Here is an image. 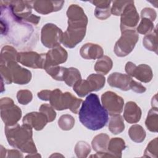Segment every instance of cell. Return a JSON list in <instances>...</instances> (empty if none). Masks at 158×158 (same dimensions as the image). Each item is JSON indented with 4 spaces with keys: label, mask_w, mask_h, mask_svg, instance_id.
I'll list each match as a JSON object with an SVG mask.
<instances>
[{
    "label": "cell",
    "mask_w": 158,
    "mask_h": 158,
    "mask_svg": "<svg viewBox=\"0 0 158 158\" xmlns=\"http://www.w3.org/2000/svg\"><path fill=\"white\" fill-rule=\"evenodd\" d=\"M0 4L1 35L17 46L26 43L35 35L34 28L14 15L4 1H1Z\"/></svg>",
    "instance_id": "cell-1"
},
{
    "label": "cell",
    "mask_w": 158,
    "mask_h": 158,
    "mask_svg": "<svg viewBox=\"0 0 158 158\" xmlns=\"http://www.w3.org/2000/svg\"><path fill=\"white\" fill-rule=\"evenodd\" d=\"M108 114L100 103L98 96L93 93L86 97L78 112L80 122L91 130H98L105 127L109 120Z\"/></svg>",
    "instance_id": "cell-2"
},
{
    "label": "cell",
    "mask_w": 158,
    "mask_h": 158,
    "mask_svg": "<svg viewBox=\"0 0 158 158\" xmlns=\"http://www.w3.org/2000/svg\"><path fill=\"white\" fill-rule=\"evenodd\" d=\"M5 135L9 144L25 153H37V149L32 138V128L18 123L5 127Z\"/></svg>",
    "instance_id": "cell-3"
},
{
    "label": "cell",
    "mask_w": 158,
    "mask_h": 158,
    "mask_svg": "<svg viewBox=\"0 0 158 158\" xmlns=\"http://www.w3.org/2000/svg\"><path fill=\"white\" fill-rule=\"evenodd\" d=\"M49 102L51 106L57 110L69 109L74 114H78L83 100L77 98L71 93H62L59 89H55L51 91Z\"/></svg>",
    "instance_id": "cell-4"
},
{
    "label": "cell",
    "mask_w": 158,
    "mask_h": 158,
    "mask_svg": "<svg viewBox=\"0 0 158 158\" xmlns=\"http://www.w3.org/2000/svg\"><path fill=\"white\" fill-rule=\"evenodd\" d=\"M105 84V77L101 74H91L86 80L80 79L73 86V90L80 97H84L93 91L100 90Z\"/></svg>",
    "instance_id": "cell-5"
},
{
    "label": "cell",
    "mask_w": 158,
    "mask_h": 158,
    "mask_svg": "<svg viewBox=\"0 0 158 158\" xmlns=\"http://www.w3.org/2000/svg\"><path fill=\"white\" fill-rule=\"evenodd\" d=\"M1 119L6 126H12L17 123L22 117L21 109L16 106L10 98H2L0 100Z\"/></svg>",
    "instance_id": "cell-6"
},
{
    "label": "cell",
    "mask_w": 158,
    "mask_h": 158,
    "mask_svg": "<svg viewBox=\"0 0 158 158\" xmlns=\"http://www.w3.org/2000/svg\"><path fill=\"white\" fill-rule=\"evenodd\" d=\"M138 39L139 35L134 30L122 31V35L114 46L115 54L118 57L127 56L133 51Z\"/></svg>",
    "instance_id": "cell-7"
},
{
    "label": "cell",
    "mask_w": 158,
    "mask_h": 158,
    "mask_svg": "<svg viewBox=\"0 0 158 158\" xmlns=\"http://www.w3.org/2000/svg\"><path fill=\"white\" fill-rule=\"evenodd\" d=\"M64 33L53 23L44 25L41 33V40L43 44L48 48H54L60 46L62 41Z\"/></svg>",
    "instance_id": "cell-8"
},
{
    "label": "cell",
    "mask_w": 158,
    "mask_h": 158,
    "mask_svg": "<svg viewBox=\"0 0 158 158\" xmlns=\"http://www.w3.org/2000/svg\"><path fill=\"white\" fill-rule=\"evenodd\" d=\"M120 15L121 31L134 30L139 22V15L134 6V1H129Z\"/></svg>",
    "instance_id": "cell-9"
},
{
    "label": "cell",
    "mask_w": 158,
    "mask_h": 158,
    "mask_svg": "<svg viewBox=\"0 0 158 158\" xmlns=\"http://www.w3.org/2000/svg\"><path fill=\"white\" fill-rule=\"evenodd\" d=\"M102 106L110 115L120 114L123 110L124 101L122 97L112 91H106L101 96Z\"/></svg>",
    "instance_id": "cell-10"
},
{
    "label": "cell",
    "mask_w": 158,
    "mask_h": 158,
    "mask_svg": "<svg viewBox=\"0 0 158 158\" xmlns=\"http://www.w3.org/2000/svg\"><path fill=\"white\" fill-rule=\"evenodd\" d=\"M125 71L130 77H135L138 80L148 83L152 78V72L151 67L146 64H140L136 66L131 62H128L125 67Z\"/></svg>",
    "instance_id": "cell-11"
},
{
    "label": "cell",
    "mask_w": 158,
    "mask_h": 158,
    "mask_svg": "<svg viewBox=\"0 0 158 158\" xmlns=\"http://www.w3.org/2000/svg\"><path fill=\"white\" fill-rule=\"evenodd\" d=\"M46 54H38L36 52H19L18 62L21 64L35 69H44Z\"/></svg>",
    "instance_id": "cell-12"
},
{
    "label": "cell",
    "mask_w": 158,
    "mask_h": 158,
    "mask_svg": "<svg viewBox=\"0 0 158 158\" xmlns=\"http://www.w3.org/2000/svg\"><path fill=\"white\" fill-rule=\"evenodd\" d=\"M6 65L10 73L12 82L19 85H25L30 81L31 73L30 70L21 67L17 62L12 61Z\"/></svg>",
    "instance_id": "cell-13"
},
{
    "label": "cell",
    "mask_w": 158,
    "mask_h": 158,
    "mask_svg": "<svg viewBox=\"0 0 158 158\" xmlns=\"http://www.w3.org/2000/svg\"><path fill=\"white\" fill-rule=\"evenodd\" d=\"M67 57V52L62 47L59 46L52 48L46 53L44 69L48 67L57 66L65 62Z\"/></svg>",
    "instance_id": "cell-14"
},
{
    "label": "cell",
    "mask_w": 158,
    "mask_h": 158,
    "mask_svg": "<svg viewBox=\"0 0 158 158\" xmlns=\"http://www.w3.org/2000/svg\"><path fill=\"white\" fill-rule=\"evenodd\" d=\"M133 81L128 75L118 72L111 73L107 79V82L110 86L117 88L123 91L131 89Z\"/></svg>",
    "instance_id": "cell-15"
},
{
    "label": "cell",
    "mask_w": 158,
    "mask_h": 158,
    "mask_svg": "<svg viewBox=\"0 0 158 158\" xmlns=\"http://www.w3.org/2000/svg\"><path fill=\"white\" fill-rule=\"evenodd\" d=\"M48 122V117L41 112L28 113L23 118V124L28 125L36 130H42Z\"/></svg>",
    "instance_id": "cell-16"
},
{
    "label": "cell",
    "mask_w": 158,
    "mask_h": 158,
    "mask_svg": "<svg viewBox=\"0 0 158 158\" xmlns=\"http://www.w3.org/2000/svg\"><path fill=\"white\" fill-rule=\"evenodd\" d=\"M64 1H33V7L41 14H48L52 12L60 10L63 6Z\"/></svg>",
    "instance_id": "cell-17"
},
{
    "label": "cell",
    "mask_w": 158,
    "mask_h": 158,
    "mask_svg": "<svg viewBox=\"0 0 158 158\" xmlns=\"http://www.w3.org/2000/svg\"><path fill=\"white\" fill-rule=\"evenodd\" d=\"M141 110L140 107L133 101L127 102L125 106L123 117L129 123H136L141 118Z\"/></svg>",
    "instance_id": "cell-18"
},
{
    "label": "cell",
    "mask_w": 158,
    "mask_h": 158,
    "mask_svg": "<svg viewBox=\"0 0 158 158\" xmlns=\"http://www.w3.org/2000/svg\"><path fill=\"white\" fill-rule=\"evenodd\" d=\"M80 53L85 59H96L102 57L104 51L99 45L89 43H86L81 48Z\"/></svg>",
    "instance_id": "cell-19"
},
{
    "label": "cell",
    "mask_w": 158,
    "mask_h": 158,
    "mask_svg": "<svg viewBox=\"0 0 158 158\" xmlns=\"http://www.w3.org/2000/svg\"><path fill=\"white\" fill-rule=\"evenodd\" d=\"M96 7L95 9V16L101 20H105L110 17L111 11L110 7V1H91Z\"/></svg>",
    "instance_id": "cell-20"
},
{
    "label": "cell",
    "mask_w": 158,
    "mask_h": 158,
    "mask_svg": "<svg viewBox=\"0 0 158 158\" xmlns=\"http://www.w3.org/2000/svg\"><path fill=\"white\" fill-rule=\"evenodd\" d=\"M125 148L126 145L123 139L120 138H114L109 141L107 151L112 157H121L122 152Z\"/></svg>",
    "instance_id": "cell-21"
},
{
    "label": "cell",
    "mask_w": 158,
    "mask_h": 158,
    "mask_svg": "<svg viewBox=\"0 0 158 158\" xmlns=\"http://www.w3.org/2000/svg\"><path fill=\"white\" fill-rule=\"evenodd\" d=\"M18 55L19 52L14 47L9 45L3 46L1 51L0 64H6L12 61L18 62Z\"/></svg>",
    "instance_id": "cell-22"
},
{
    "label": "cell",
    "mask_w": 158,
    "mask_h": 158,
    "mask_svg": "<svg viewBox=\"0 0 158 158\" xmlns=\"http://www.w3.org/2000/svg\"><path fill=\"white\" fill-rule=\"evenodd\" d=\"M109 136L105 133L96 135L91 142L92 148L96 152H104L107 151Z\"/></svg>",
    "instance_id": "cell-23"
},
{
    "label": "cell",
    "mask_w": 158,
    "mask_h": 158,
    "mask_svg": "<svg viewBox=\"0 0 158 158\" xmlns=\"http://www.w3.org/2000/svg\"><path fill=\"white\" fill-rule=\"evenodd\" d=\"M109 123V131L114 134L117 135L122 133L125 129V125L123 117L120 114L110 115Z\"/></svg>",
    "instance_id": "cell-24"
},
{
    "label": "cell",
    "mask_w": 158,
    "mask_h": 158,
    "mask_svg": "<svg viewBox=\"0 0 158 158\" xmlns=\"http://www.w3.org/2000/svg\"><path fill=\"white\" fill-rule=\"evenodd\" d=\"M112 67V61L111 59L106 56H102L96 62L94 70L96 72L101 75H106Z\"/></svg>",
    "instance_id": "cell-25"
},
{
    "label": "cell",
    "mask_w": 158,
    "mask_h": 158,
    "mask_svg": "<svg viewBox=\"0 0 158 158\" xmlns=\"http://www.w3.org/2000/svg\"><path fill=\"white\" fill-rule=\"evenodd\" d=\"M128 135L131 139L136 143H141L146 137V132L143 128L139 125H133L128 130Z\"/></svg>",
    "instance_id": "cell-26"
},
{
    "label": "cell",
    "mask_w": 158,
    "mask_h": 158,
    "mask_svg": "<svg viewBox=\"0 0 158 158\" xmlns=\"http://www.w3.org/2000/svg\"><path fill=\"white\" fill-rule=\"evenodd\" d=\"M80 79H81L80 72L77 69L74 67L66 69L64 81L68 86H73L74 84Z\"/></svg>",
    "instance_id": "cell-27"
},
{
    "label": "cell",
    "mask_w": 158,
    "mask_h": 158,
    "mask_svg": "<svg viewBox=\"0 0 158 158\" xmlns=\"http://www.w3.org/2000/svg\"><path fill=\"white\" fill-rule=\"evenodd\" d=\"M157 107H153L149 110L146 120V126L151 131H157Z\"/></svg>",
    "instance_id": "cell-28"
},
{
    "label": "cell",
    "mask_w": 158,
    "mask_h": 158,
    "mask_svg": "<svg viewBox=\"0 0 158 158\" xmlns=\"http://www.w3.org/2000/svg\"><path fill=\"white\" fill-rule=\"evenodd\" d=\"M65 67L57 66H51L48 67L44 69L46 72L51 75L54 80L58 81H64L65 73L66 72Z\"/></svg>",
    "instance_id": "cell-29"
},
{
    "label": "cell",
    "mask_w": 158,
    "mask_h": 158,
    "mask_svg": "<svg viewBox=\"0 0 158 158\" xmlns=\"http://www.w3.org/2000/svg\"><path fill=\"white\" fill-rule=\"evenodd\" d=\"M144 46L149 51H155L157 53V37H156V30H155L154 33L146 35L143 41Z\"/></svg>",
    "instance_id": "cell-30"
},
{
    "label": "cell",
    "mask_w": 158,
    "mask_h": 158,
    "mask_svg": "<svg viewBox=\"0 0 158 158\" xmlns=\"http://www.w3.org/2000/svg\"><path fill=\"white\" fill-rule=\"evenodd\" d=\"M74 125V118L69 114L62 115L58 120V125L63 130H70L73 128Z\"/></svg>",
    "instance_id": "cell-31"
},
{
    "label": "cell",
    "mask_w": 158,
    "mask_h": 158,
    "mask_svg": "<svg viewBox=\"0 0 158 158\" xmlns=\"http://www.w3.org/2000/svg\"><path fill=\"white\" fill-rule=\"evenodd\" d=\"M91 152L89 145L85 141H79L75 147V152L78 157H86Z\"/></svg>",
    "instance_id": "cell-32"
},
{
    "label": "cell",
    "mask_w": 158,
    "mask_h": 158,
    "mask_svg": "<svg viewBox=\"0 0 158 158\" xmlns=\"http://www.w3.org/2000/svg\"><path fill=\"white\" fill-rule=\"evenodd\" d=\"M154 29L152 21L149 19L142 18V20L137 27V31L141 34L148 35Z\"/></svg>",
    "instance_id": "cell-33"
},
{
    "label": "cell",
    "mask_w": 158,
    "mask_h": 158,
    "mask_svg": "<svg viewBox=\"0 0 158 158\" xmlns=\"http://www.w3.org/2000/svg\"><path fill=\"white\" fill-rule=\"evenodd\" d=\"M17 98L18 102L20 104L22 105H26L31 102L33 98V95L31 92L29 90H20L17 93Z\"/></svg>",
    "instance_id": "cell-34"
},
{
    "label": "cell",
    "mask_w": 158,
    "mask_h": 158,
    "mask_svg": "<svg viewBox=\"0 0 158 158\" xmlns=\"http://www.w3.org/2000/svg\"><path fill=\"white\" fill-rule=\"evenodd\" d=\"M39 110L46 115L48 119V122H52L56 117V113L54 110V108L48 104H42L40 106Z\"/></svg>",
    "instance_id": "cell-35"
},
{
    "label": "cell",
    "mask_w": 158,
    "mask_h": 158,
    "mask_svg": "<svg viewBox=\"0 0 158 158\" xmlns=\"http://www.w3.org/2000/svg\"><path fill=\"white\" fill-rule=\"evenodd\" d=\"M129 1H113L112 7L110 9L111 13L114 15H120L126 5L128 3Z\"/></svg>",
    "instance_id": "cell-36"
},
{
    "label": "cell",
    "mask_w": 158,
    "mask_h": 158,
    "mask_svg": "<svg viewBox=\"0 0 158 158\" xmlns=\"http://www.w3.org/2000/svg\"><path fill=\"white\" fill-rule=\"evenodd\" d=\"M157 138H156L154 140H152L149 144L148 145L145 151L144 157H157V146L154 147L157 145Z\"/></svg>",
    "instance_id": "cell-37"
},
{
    "label": "cell",
    "mask_w": 158,
    "mask_h": 158,
    "mask_svg": "<svg viewBox=\"0 0 158 158\" xmlns=\"http://www.w3.org/2000/svg\"><path fill=\"white\" fill-rule=\"evenodd\" d=\"M1 157H23V155L16 149H6L1 146Z\"/></svg>",
    "instance_id": "cell-38"
},
{
    "label": "cell",
    "mask_w": 158,
    "mask_h": 158,
    "mask_svg": "<svg viewBox=\"0 0 158 158\" xmlns=\"http://www.w3.org/2000/svg\"><path fill=\"white\" fill-rule=\"evenodd\" d=\"M141 18L149 19L153 22L156 17V13L155 10L151 8H144L141 10Z\"/></svg>",
    "instance_id": "cell-39"
},
{
    "label": "cell",
    "mask_w": 158,
    "mask_h": 158,
    "mask_svg": "<svg viewBox=\"0 0 158 158\" xmlns=\"http://www.w3.org/2000/svg\"><path fill=\"white\" fill-rule=\"evenodd\" d=\"M131 89H132L133 91H134L136 93H144L146 91V89L140 83H138V82L134 80L133 83L132 84Z\"/></svg>",
    "instance_id": "cell-40"
},
{
    "label": "cell",
    "mask_w": 158,
    "mask_h": 158,
    "mask_svg": "<svg viewBox=\"0 0 158 158\" xmlns=\"http://www.w3.org/2000/svg\"><path fill=\"white\" fill-rule=\"evenodd\" d=\"M51 93V90H42L38 93V97L43 101H49Z\"/></svg>",
    "instance_id": "cell-41"
}]
</instances>
